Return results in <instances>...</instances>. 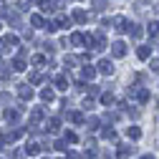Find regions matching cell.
Masks as SVG:
<instances>
[{
    "label": "cell",
    "instance_id": "1",
    "mask_svg": "<svg viewBox=\"0 0 159 159\" xmlns=\"http://www.w3.org/2000/svg\"><path fill=\"white\" fill-rule=\"evenodd\" d=\"M111 53H114V58H121V56H126V43L116 41V43L111 46Z\"/></svg>",
    "mask_w": 159,
    "mask_h": 159
},
{
    "label": "cell",
    "instance_id": "2",
    "mask_svg": "<svg viewBox=\"0 0 159 159\" xmlns=\"http://www.w3.org/2000/svg\"><path fill=\"white\" fill-rule=\"evenodd\" d=\"M98 71H101L104 76H111V73H114V63L104 58V61H98Z\"/></svg>",
    "mask_w": 159,
    "mask_h": 159
},
{
    "label": "cell",
    "instance_id": "3",
    "mask_svg": "<svg viewBox=\"0 0 159 159\" xmlns=\"http://www.w3.org/2000/svg\"><path fill=\"white\" fill-rule=\"evenodd\" d=\"M41 119H43V109H41V106L30 109V121H33V126H30V129H35V124L41 121Z\"/></svg>",
    "mask_w": 159,
    "mask_h": 159
},
{
    "label": "cell",
    "instance_id": "4",
    "mask_svg": "<svg viewBox=\"0 0 159 159\" xmlns=\"http://www.w3.org/2000/svg\"><path fill=\"white\" fill-rule=\"evenodd\" d=\"M131 154H134V147H126V144H121V147H119V152H116L119 159H129Z\"/></svg>",
    "mask_w": 159,
    "mask_h": 159
},
{
    "label": "cell",
    "instance_id": "5",
    "mask_svg": "<svg viewBox=\"0 0 159 159\" xmlns=\"http://www.w3.org/2000/svg\"><path fill=\"white\" fill-rule=\"evenodd\" d=\"M114 23H116V30H119V33H129V20H126V18H121V15H119Z\"/></svg>",
    "mask_w": 159,
    "mask_h": 159
},
{
    "label": "cell",
    "instance_id": "6",
    "mask_svg": "<svg viewBox=\"0 0 159 159\" xmlns=\"http://www.w3.org/2000/svg\"><path fill=\"white\" fill-rule=\"evenodd\" d=\"M18 96H20V98H33V89H30L28 84L18 86Z\"/></svg>",
    "mask_w": 159,
    "mask_h": 159
},
{
    "label": "cell",
    "instance_id": "7",
    "mask_svg": "<svg viewBox=\"0 0 159 159\" xmlns=\"http://www.w3.org/2000/svg\"><path fill=\"white\" fill-rule=\"evenodd\" d=\"M38 152H41V144H38V142H28V144H25V154H28V157H35Z\"/></svg>",
    "mask_w": 159,
    "mask_h": 159
},
{
    "label": "cell",
    "instance_id": "8",
    "mask_svg": "<svg viewBox=\"0 0 159 159\" xmlns=\"http://www.w3.org/2000/svg\"><path fill=\"white\" fill-rule=\"evenodd\" d=\"M73 20H76V23H86V20H89V15H86V10H81V8H76V10H73Z\"/></svg>",
    "mask_w": 159,
    "mask_h": 159
},
{
    "label": "cell",
    "instance_id": "9",
    "mask_svg": "<svg viewBox=\"0 0 159 159\" xmlns=\"http://www.w3.org/2000/svg\"><path fill=\"white\" fill-rule=\"evenodd\" d=\"M53 25H56V30H58V28H71V20H68V18H66V15H58Z\"/></svg>",
    "mask_w": 159,
    "mask_h": 159
},
{
    "label": "cell",
    "instance_id": "10",
    "mask_svg": "<svg viewBox=\"0 0 159 159\" xmlns=\"http://www.w3.org/2000/svg\"><path fill=\"white\" fill-rule=\"evenodd\" d=\"M136 56H139V61H147V58L152 56V48H149V46H139V51H136Z\"/></svg>",
    "mask_w": 159,
    "mask_h": 159
},
{
    "label": "cell",
    "instance_id": "11",
    "mask_svg": "<svg viewBox=\"0 0 159 159\" xmlns=\"http://www.w3.org/2000/svg\"><path fill=\"white\" fill-rule=\"evenodd\" d=\"M68 43H71L73 48H81V46H84V35H81V33H73V35H71V41H68Z\"/></svg>",
    "mask_w": 159,
    "mask_h": 159
},
{
    "label": "cell",
    "instance_id": "12",
    "mask_svg": "<svg viewBox=\"0 0 159 159\" xmlns=\"http://www.w3.org/2000/svg\"><path fill=\"white\" fill-rule=\"evenodd\" d=\"M3 116H5V121H18V111L15 109H5Z\"/></svg>",
    "mask_w": 159,
    "mask_h": 159
},
{
    "label": "cell",
    "instance_id": "13",
    "mask_svg": "<svg viewBox=\"0 0 159 159\" xmlns=\"http://www.w3.org/2000/svg\"><path fill=\"white\" fill-rule=\"evenodd\" d=\"M126 134H129V139H139V136H142V129H139V126H129Z\"/></svg>",
    "mask_w": 159,
    "mask_h": 159
},
{
    "label": "cell",
    "instance_id": "14",
    "mask_svg": "<svg viewBox=\"0 0 159 159\" xmlns=\"http://www.w3.org/2000/svg\"><path fill=\"white\" fill-rule=\"evenodd\" d=\"M30 25H35V28H43V25H46V20H43L41 15H30Z\"/></svg>",
    "mask_w": 159,
    "mask_h": 159
},
{
    "label": "cell",
    "instance_id": "15",
    "mask_svg": "<svg viewBox=\"0 0 159 159\" xmlns=\"http://www.w3.org/2000/svg\"><path fill=\"white\" fill-rule=\"evenodd\" d=\"M81 73H84V78H89V81H91V78L96 76V68H93V66H84V71H81Z\"/></svg>",
    "mask_w": 159,
    "mask_h": 159
},
{
    "label": "cell",
    "instance_id": "16",
    "mask_svg": "<svg viewBox=\"0 0 159 159\" xmlns=\"http://www.w3.org/2000/svg\"><path fill=\"white\" fill-rule=\"evenodd\" d=\"M68 119H71V121H76V124H84V114H81V111H73V114H68Z\"/></svg>",
    "mask_w": 159,
    "mask_h": 159
},
{
    "label": "cell",
    "instance_id": "17",
    "mask_svg": "<svg viewBox=\"0 0 159 159\" xmlns=\"http://www.w3.org/2000/svg\"><path fill=\"white\" fill-rule=\"evenodd\" d=\"M13 71H25V61L23 58H15L13 61Z\"/></svg>",
    "mask_w": 159,
    "mask_h": 159
},
{
    "label": "cell",
    "instance_id": "18",
    "mask_svg": "<svg viewBox=\"0 0 159 159\" xmlns=\"http://www.w3.org/2000/svg\"><path fill=\"white\" fill-rule=\"evenodd\" d=\"M58 124H61V121L53 116V119H48V124H46V126H48V131H58Z\"/></svg>",
    "mask_w": 159,
    "mask_h": 159
},
{
    "label": "cell",
    "instance_id": "19",
    "mask_svg": "<svg viewBox=\"0 0 159 159\" xmlns=\"http://www.w3.org/2000/svg\"><path fill=\"white\" fill-rule=\"evenodd\" d=\"M101 136H104V139H111V142H114V139H116V131H114V129H109V126H106V129H104V131H101Z\"/></svg>",
    "mask_w": 159,
    "mask_h": 159
},
{
    "label": "cell",
    "instance_id": "20",
    "mask_svg": "<svg viewBox=\"0 0 159 159\" xmlns=\"http://www.w3.org/2000/svg\"><path fill=\"white\" fill-rule=\"evenodd\" d=\"M129 28H131V38H142V33H144L142 25H129Z\"/></svg>",
    "mask_w": 159,
    "mask_h": 159
},
{
    "label": "cell",
    "instance_id": "21",
    "mask_svg": "<svg viewBox=\"0 0 159 159\" xmlns=\"http://www.w3.org/2000/svg\"><path fill=\"white\" fill-rule=\"evenodd\" d=\"M41 98H43V101H53V91L51 89H43L41 91Z\"/></svg>",
    "mask_w": 159,
    "mask_h": 159
},
{
    "label": "cell",
    "instance_id": "22",
    "mask_svg": "<svg viewBox=\"0 0 159 159\" xmlns=\"http://www.w3.org/2000/svg\"><path fill=\"white\" fill-rule=\"evenodd\" d=\"M149 35H159V20L149 23Z\"/></svg>",
    "mask_w": 159,
    "mask_h": 159
},
{
    "label": "cell",
    "instance_id": "23",
    "mask_svg": "<svg viewBox=\"0 0 159 159\" xmlns=\"http://www.w3.org/2000/svg\"><path fill=\"white\" fill-rule=\"evenodd\" d=\"M76 142H78V136L73 131H66V144H76Z\"/></svg>",
    "mask_w": 159,
    "mask_h": 159
},
{
    "label": "cell",
    "instance_id": "24",
    "mask_svg": "<svg viewBox=\"0 0 159 159\" xmlns=\"http://www.w3.org/2000/svg\"><path fill=\"white\" fill-rule=\"evenodd\" d=\"M56 86H58V89H66V86H68V81H66L63 76H58V78H56Z\"/></svg>",
    "mask_w": 159,
    "mask_h": 159
},
{
    "label": "cell",
    "instance_id": "25",
    "mask_svg": "<svg viewBox=\"0 0 159 159\" xmlns=\"http://www.w3.org/2000/svg\"><path fill=\"white\" fill-rule=\"evenodd\" d=\"M33 63L35 66H43L46 63V56H33Z\"/></svg>",
    "mask_w": 159,
    "mask_h": 159
},
{
    "label": "cell",
    "instance_id": "26",
    "mask_svg": "<svg viewBox=\"0 0 159 159\" xmlns=\"http://www.w3.org/2000/svg\"><path fill=\"white\" fill-rule=\"evenodd\" d=\"M41 81H43L41 73H30V84H41Z\"/></svg>",
    "mask_w": 159,
    "mask_h": 159
},
{
    "label": "cell",
    "instance_id": "27",
    "mask_svg": "<svg viewBox=\"0 0 159 159\" xmlns=\"http://www.w3.org/2000/svg\"><path fill=\"white\" fill-rule=\"evenodd\" d=\"M101 101L109 106V104H114V96H111V93H104V96H101Z\"/></svg>",
    "mask_w": 159,
    "mask_h": 159
},
{
    "label": "cell",
    "instance_id": "28",
    "mask_svg": "<svg viewBox=\"0 0 159 159\" xmlns=\"http://www.w3.org/2000/svg\"><path fill=\"white\" fill-rule=\"evenodd\" d=\"M89 126H91V131H96L98 129V119H89Z\"/></svg>",
    "mask_w": 159,
    "mask_h": 159
},
{
    "label": "cell",
    "instance_id": "29",
    "mask_svg": "<svg viewBox=\"0 0 159 159\" xmlns=\"http://www.w3.org/2000/svg\"><path fill=\"white\" fill-rule=\"evenodd\" d=\"M53 149H58V152H66V142H56V144H53Z\"/></svg>",
    "mask_w": 159,
    "mask_h": 159
},
{
    "label": "cell",
    "instance_id": "30",
    "mask_svg": "<svg viewBox=\"0 0 159 159\" xmlns=\"http://www.w3.org/2000/svg\"><path fill=\"white\" fill-rule=\"evenodd\" d=\"M109 3H93V10H106Z\"/></svg>",
    "mask_w": 159,
    "mask_h": 159
},
{
    "label": "cell",
    "instance_id": "31",
    "mask_svg": "<svg viewBox=\"0 0 159 159\" xmlns=\"http://www.w3.org/2000/svg\"><path fill=\"white\" fill-rule=\"evenodd\" d=\"M149 66H152V71H154V73H159V61H157V58H154V61H152Z\"/></svg>",
    "mask_w": 159,
    "mask_h": 159
},
{
    "label": "cell",
    "instance_id": "32",
    "mask_svg": "<svg viewBox=\"0 0 159 159\" xmlns=\"http://www.w3.org/2000/svg\"><path fill=\"white\" fill-rule=\"evenodd\" d=\"M142 159H154V157H152V154H144V157H142Z\"/></svg>",
    "mask_w": 159,
    "mask_h": 159
},
{
    "label": "cell",
    "instance_id": "33",
    "mask_svg": "<svg viewBox=\"0 0 159 159\" xmlns=\"http://www.w3.org/2000/svg\"><path fill=\"white\" fill-rule=\"evenodd\" d=\"M157 109H159V104H157Z\"/></svg>",
    "mask_w": 159,
    "mask_h": 159
}]
</instances>
